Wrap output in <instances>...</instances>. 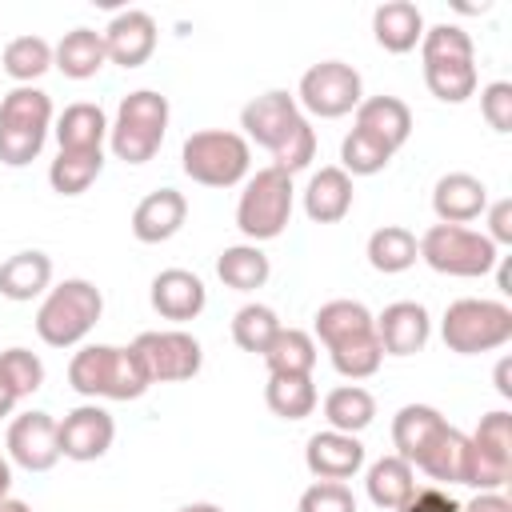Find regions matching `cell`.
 <instances>
[{
    "mask_svg": "<svg viewBox=\"0 0 512 512\" xmlns=\"http://www.w3.org/2000/svg\"><path fill=\"white\" fill-rule=\"evenodd\" d=\"M68 384L80 396H108V400H136L148 392L152 376L136 348H112V344H88L68 364Z\"/></svg>",
    "mask_w": 512,
    "mask_h": 512,
    "instance_id": "6da1fadb",
    "label": "cell"
},
{
    "mask_svg": "<svg viewBox=\"0 0 512 512\" xmlns=\"http://www.w3.org/2000/svg\"><path fill=\"white\" fill-rule=\"evenodd\" d=\"M424 56V84L444 104H464L476 92V64H472V36L456 24L424 28L420 36Z\"/></svg>",
    "mask_w": 512,
    "mask_h": 512,
    "instance_id": "7a4b0ae2",
    "label": "cell"
},
{
    "mask_svg": "<svg viewBox=\"0 0 512 512\" xmlns=\"http://www.w3.org/2000/svg\"><path fill=\"white\" fill-rule=\"evenodd\" d=\"M100 312H104V296L92 280H80V276L64 280L44 296L36 312V336L48 348H72L96 328Z\"/></svg>",
    "mask_w": 512,
    "mask_h": 512,
    "instance_id": "3957f363",
    "label": "cell"
},
{
    "mask_svg": "<svg viewBox=\"0 0 512 512\" xmlns=\"http://www.w3.org/2000/svg\"><path fill=\"white\" fill-rule=\"evenodd\" d=\"M168 128V100L152 88L128 92L116 108V124H108V144L116 160L124 164H144L156 156L160 140Z\"/></svg>",
    "mask_w": 512,
    "mask_h": 512,
    "instance_id": "277c9868",
    "label": "cell"
},
{
    "mask_svg": "<svg viewBox=\"0 0 512 512\" xmlns=\"http://www.w3.org/2000/svg\"><path fill=\"white\" fill-rule=\"evenodd\" d=\"M180 164L184 172L196 180V184H208V188H232L248 176V164H252V152H248V140L240 132H224V128H204V132H192L180 148Z\"/></svg>",
    "mask_w": 512,
    "mask_h": 512,
    "instance_id": "5b68a950",
    "label": "cell"
},
{
    "mask_svg": "<svg viewBox=\"0 0 512 512\" xmlns=\"http://www.w3.org/2000/svg\"><path fill=\"white\" fill-rule=\"evenodd\" d=\"M288 216H292V176L268 164L244 184L236 204V228L252 244H260V240H276L288 228Z\"/></svg>",
    "mask_w": 512,
    "mask_h": 512,
    "instance_id": "8992f818",
    "label": "cell"
},
{
    "mask_svg": "<svg viewBox=\"0 0 512 512\" xmlns=\"http://www.w3.org/2000/svg\"><path fill=\"white\" fill-rule=\"evenodd\" d=\"M440 336L448 352H460V356L492 352L512 340V308L500 300H456L444 312Z\"/></svg>",
    "mask_w": 512,
    "mask_h": 512,
    "instance_id": "52a82bcc",
    "label": "cell"
},
{
    "mask_svg": "<svg viewBox=\"0 0 512 512\" xmlns=\"http://www.w3.org/2000/svg\"><path fill=\"white\" fill-rule=\"evenodd\" d=\"M420 260L444 276H484L496 268L500 252L484 232L460 224H432L420 236Z\"/></svg>",
    "mask_w": 512,
    "mask_h": 512,
    "instance_id": "ba28073f",
    "label": "cell"
},
{
    "mask_svg": "<svg viewBox=\"0 0 512 512\" xmlns=\"http://www.w3.org/2000/svg\"><path fill=\"white\" fill-rule=\"evenodd\" d=\"M512 476V416L504 408L480 416L476 432L468 436V476L464 484L480 492H500Z\"/></svg>",
    "mask_w": 512,
    "mask_h": 512,
    "instance_id": "9c48e42d",
    "label": "cell"
},
{
    "mask_svg": "<svg viewBox=\"0 0 512 512\" xmlns=\"http://www.w3.org/2000/svg\"><path fill=\"white\" fill-rule=\"evenodd\" d=\"M300 104L320 116V120H336L348 116L352 108H360V72L344 60H320L300 76Z\"/></svg>",
    "mask_w": 512,
    "mask_h": 512,
    "instance_id": "30bf717a",
    "label": "cell"
},
{
    "mask_svg": "<svg viewBox=\"0 0 512 512\" xmlns=\"http://www.w3.org/2000/svg\"><path fill=\"white\" fill-rule=\"evenodd\" d=\"M136 356L144 360L152 384H168V380H192L200 372V344L196 336L180 332V328H168V332H140L132 340Z\"/></svg>",
    "mask_w": 512,
    "mask_h": 512,
    "instance_id": "8fae6325",
    "label": "cell"
},
{
    "mask_svg": "<svg viewBox=\"0 0 512 512\" xmlns=\"http://www.w3.org/2000/svg\"><path fill=\"white\" fill-rule=\"evenodd\" d=\"M112 436H116V424L112 416L100 408V404H80L72 408L64 420H56V440H60V456L68 460H100L108 448H112Z\"/></svg>",
    "mask_w": 512,
    "mask_h": 512,
    "instance_id": "7c38bea8",
    "label": "cell"
},
{
    "mask_svg": "<svg viewBox=\"0 0 512 512\" xmlns=\"http://www.w3.org/2000/svg\"><path fill=\"white\" fill-rule=\"evenodd\" d=\"M300 124H304V116L296 108V96H288V92H264L252 104H244V112H240V128L268 152H276Z\"/></svg>",
    "mask_w": 512,
    "mask_h": 512,
    "instance_id": "4fadbf2b",
    "label": "cell"
},
{
    "mask_svg": "<svg viewBox=\"0 0 512 512\" xmlns=\"http://www.w3.org/2000/svg\"><path fill=\"white\" fill-rule=\"evenodd\" d=\"M8 456L28 472H48L60 460L56 420L48 412H24L8 428Z\"/></svg>",
    "mask_w": 512,
    "mask_h": 512,
    "instance_id": "5bb4252c",
    "label": "cell"
},
{
    "mask_svg": "<svg viewBox=\"0 0 512 512\" xmlns=\"http://www.w3.org/2000/svg\"><path fill=\"white\" fill-rule=\"evenodd\" d=\"M100 36H104L108 60L120 64V68H140V64L156 52V20H152L144 8L116 12Z\"/></svg>",
    "mask_w": 512,
    "mask_h": 512,
    "instance_id": "9a60e30c",
    "label": "cell"
},
{
    "mask_svg": "<svg viewBox=\"0 0 512 512\" xmlns=\"http://www.w3.org/2000/svg\"><path fill=\"white\" fill-rule=\"evenodd\" d=\"M372 324H376V340H380L384 356H412L428 344V332H432V320H428L424 304H416V300L388 304Z\"/></svg>",
    "mask_w": 512,
    "mask_h": 512,
    "instance_id": "2e32d148",
    "label": "cell"
},
{
    "mask_svg": "<svg viewBox=\"0 0 512 512\" xmlns=\"http://www.w3.org/2000/svg\"><path fill=\"white\" fill-rule=\"evenodd\" d=\"M304 464L316 480H352L364 464V444L348 432H316L308 436V448H304Z\"/></svg>",
    "mask_w": 512,
    "mask_h": 512,
    "instance_id": "e0dca14e",
    "label": "cell"
},
{
    "mask_svg": "<svg viewBox=\"0 0 512 512\" xmlns=\"http://www.w3.org/2000/svg\"><path fill=\"white\" fill-rule=\"evenodd\" d=\"M184 220H188V200H184V192H176V188H156V192H148V196L136 204V212H132V236H136L140 244H164V240H172V236L184 228Z\"/></svg>",
    "mask_w": 512,
    "mask_h": 512,
    "instance_id": "ac0fdd59",
    "label": "cell"
},
{
    "mask_svg": "<svg viewBox=\"0 0 512 512\" xmlns=\"http://www.w3.org/2000/svg\"><path fill=\"white\" fill-rule=\"evenodd\" d=\"M208 304V292H204V280L188 268H164L156 280H152V308L164 316V320H196Z\"/></svg>",
    "mask_w": 512,
    "mask_h": 512,
    "instance_id": "d6986e66",
    "label": "cell"
},
{
    "mask_svg": "<svg viewBox=\"0 0 512 512\" xmlns=\"http://www.w3.org/2000/svg\"><path fill=\"white\" fill-rule=\"evenodd\" d=\"M484 208H488V188L472 172H448L432 188V212L440 216V224H460L464 228Z\"/></svg>",
    "mask_w": 512,
    "mask_h": 512,
    "instance_id": "ffe728a7",
    "label": "cell"
},
{
    "mask_svg": "<svg viewBox=\"0 0 512 512\" xmlns=\"http://www.w3.org/2000/svg\"><path fill=\"white\" fill-rule=\"evenodd\" d=\"M352 208V176L340 164L320 168L304 188V212L312 224H336Z\"/></svg>",
    "mask_w": 512,
    "mask_h": 512,
    "instance_id": "44dd1931",
    "label": "cell"
},
{
    "mask_svg": "<svg viewBox=\"0 0 512 512\" xmlns=\"http://www.w3.org/2000/svg\"><path fill=\"white\" fill-rule=\"evenodd\" d=\"M448 428V420L428 408V404H404L392 420V444H396V456L408 460V464H420V456L436 444V436Z\"/></svg>",
    "mask_w": 512,
    "mask_h": 512,
    "instance_id": "7402d4cb",
    "label": "cell"
},
{
    "mask_svg": "<svg viewBox=\"0 0 512 512\" xmlns=\"http://www.w3.org/2000/svg\"><path fill=\"white\" fill-rule=\"evenodd\" d=\"M356 128L388 144L392 152L412 136V108L400 96H368L356 108Z\"/></svg>",
    "mask_w": 512,
    "mask_h": 512,
    "instance_id": "603a6c76",
    "label": "cell"
},
{
    "mask_svg": "<svg viewBox=\"0 0 512 512\" xmlns=\"http://www.w3.org/2000/svg\"><path fill=\"white\" fill-rule=\"evenodd\" d=\"M372 32H376V44H380L384 52L404 56V52H412V48L420 44V36H424V16H420V8H416L412 0H388V4H380V8L372 12Z\"/></svg>",
    "mask_w": 512,
    "mask_h": 512,
    "instance_id": "cb8c5ba5",
    "label": "cell"
},
{
    "mask_svg": "<svg viewBox=\"0 0 512 512\" xmlns=\"http://www.w3.org/2000/svg\"><path fill=\"white\" fill-rule=\"evenodd\" d=\"M368 500L384 512H400L408 508V500L416 496V472L408 460L400 456H380L372 468H368Z\"/></svg>",
    "mask_w": 512,
    "mask_h": 512,
    "instance_id": "d4e9b609",
    "label": "cell"
},
{
    "mask_svg": "<svg viewBox=\"0 0 512 512\" xmlns=\"http://www.w3.org/2000/svg\"><path fill=\"white\" fill-rule=\"evenodd\" d=\"M52 64H56L68 80H88V76H96V72L108 64L104 36L92 32V28H72V32H64V40L52 48Z\"/></svg>",
    "mask_w": 512,
    "mask_h": 512,
    "instance_id": "484cf974",
    "label": "cell"
},
{
    "mask_svg": "<svg viewBox=\"0 0 512 512\" xmlns=\"http://www.w3.org/2000/svg\"><path fill=\"white\" fill-rule=\"evenodd\" d=\"M108 136V116L100 112V104H68L56 120V140H60V152H100Z\"/></svg>",
    "mask_w": 512,
    "mask_h": 512,
    "instance_id": "4316f807",
    "label": "cell"
},
{
    "mask_svg": "<svg viewBox=\"0 0 512 512\" xmlns=\"http://www.w3.org/2000/svg\"><path fill=\"white\" fill-rule=\"evenodd\" d=\"M52 284V260L36 248L16 252L0 264V296L8 300H36Z\"/></svg>",
    "mask_w": 512,
    "mask_h": 512,
    "instance_id": "83f0119b",
    "label": "cell"
},
{
    "mask_svg": "<svg viewBox=\"0 0 512 512\" xmlns=\"http://www.w3.org/2000/svg\"><path fill=\"white\" fill-rule=\"evenodd\" d=\"M368 332H376V324H372V312L360 300H328L316 312V336L324 340V348H336V344L368 336Z\"/></svg>",
    "mask_w": 512,
    "mask_h": 512,
    "instance_id": "f1b7e54d",
    "label": "cell"
},
{
    "mask_svg": "<svg viewBox=\"0 0 512 512\" xmlns=\"http://www.w3.org/2000/svg\"><path fill=\"white\" fill-rule=\"evenodd\" d=\"M268 376H312L316 368V340L304 328H280L276 340L264 348Z\"/></svg>",
    "mask_w": 512,
    "mask_h": 512,
    "instance_id": "f546056e",
    "label": "cell"
},
{
    "mask_svg": "<svg viewBox=\"0 0 512 512\" xmlns=\"http://www.w3.org/2000/svg\"><path fill=\"white\" fill-rule=\"evenodd\" d=\"M420 256V240L400 228V224H384L368 236V264L384 276H396V272H408Z\"/></svg>",
    "mask_w": 512,
    "mask_h": 512,
    "instance_id": "4dcf8cb0",
    "label": "cell"
},
{
    "mask_svg": "<svg viewBox=\"0 0 512 512\" xmlns=\"http://www.w3.org/2000/svg\"><path fill=\"white\" fill-rule=\"evenodd\" d=\"M372 416H376V400L360 384H340V388H332L324 396V420L332 424V432L356 436V432H364L372 424Z\"/></svg>",
    "mask_w": 512,
    "mask_h": 512,
    "instance_id": "1f68e13d",
    "label": "cell"
},
{
    "mask_svg": "<svg viewBox=\"0 0 512 512\" xmlns=\"http://www.w3.org/2000/svg\"><path fill=\"white\" fill-rule=\"evenodd\" d=\"M420 472H428L432 480H444V484H464V476H468V436L460 432V428H444L440 436H436V444L420 456V464H416Z\"/></svg>",
    "mask_w": 512,
    "mask_h": 512,
    "instance_id": "d6a6232c",
    "label": "cell"
},
{
    "mask_svg": "<svg viewBox=\"0 0 512 512\" xmlns=\"http://www.w3.org/2000/svg\"><path fill=\"white\" fill-rule=\"evenodd\" d=\"M268 272H272V264H268V256H264L256 244H232V248H224L220 260H216V276H220L228 288H236V292H256V288H264Z\"/></svg>",
    "mask_w": 512,
    "mask_h": 512,
    "instance_id": "836d02e7",
    "label": "cell"
},
{
    "mask_svg": "<svg viewBox=\"0 0 512 512\" xmlns=\"http://www.w3.org/2000/svg\"><path fill=\"white\" fill-rule=\"evenodd\" d=\"M52 124V100L48 92L20 84L0 100V128H24V132H48Z\"/></svg>",
    "mask_w": 512,
    "mask_h": 512,
    "instance_id": "e575fe53",
    "label": "cell"
},
{
    "mask_svg": "<svg viewBox=\"0 0 512 512\" xmlns=\"http://www.w3.org/2000/svg\"><path fill=\"white\" fill-rule=\"evenodd\" d=\"M264 400L280 420H304L316 408V384L312 376H268Z\"/></svg>",
    "mask_w": 512,
    "mask_h": 512,
    "instance_id": "d590c367",
    "label": "cell"
},
{
    "mask_svg": "<svg viewBox=\"0 0 512 512\" xmlns=\"http://www.w3.org/2000/svg\"><path fill=\"white\" fill-rule=\"evenodd\" d=\"M100 168H104V152H60L48 168V184L60 196H80L100 176Z\"/></svg>",
    "mask_w": 512,
    "mask_h": 512,
    "instance_id": "8d00e7d4",
    "label": "cell"
},
{
    "mask_svg": "<svg viewBox=\"0 0 512 512\" xmlns=\"http://www.w3.org/2000/svg\"><path fill=\"white\" fill-rule=\"evenodd\" d=\"M0 64H4V72L12 80L32 84L36 76H44L52 68V44L44 36H16V40H8Z\"/></svg>",
    "mask_w": 512,
    "mask_h": 512,
    "instance_id": "74e56055",
    "label": "cell"
},
{
    "mask_svg": "<svg viewBox=\"0 0 512 512\" xmlns=\"http://www.w3.org/2000/svg\"><path fill=\"white\" fill-rule=\"evenodd\" d=\"M280 328H284V324L276 320V312H272L268 304H244V308L232 316V340H236L244 352H260V356H264V348L276 340Z\"/></svg>",
    "mask_w": 512,
    "mask_h": 512,
    "instance_id": "f35d334b",
    "label": "cell"
},
{
    "mask_svg": "<svg viewBox=\"0 0 512 512\" xmlns=\"http://www.w3.org/2000/svg\"><path fill=\"white\" fill-rule=\"evenodd\" d=\"M388 160H392V148L380 144L376 136L360 132V128H352V132L344 136V144H340V168H344L348 176H376Z\"/></svg>",
    "mask_w": 512,
    "mask_h": 512,
    "instance_id": "ab89813d",
    "label": "cell"
},
{
    "mask_svg": "<svg viewBox=\"0 0 512 512\" xmlns=\"http://www.w3.org/2000/svg\"><path fill=\"white\" fill-rule=\"evenodd\" d=\"M328 356H332V368H336L340 376H348V380H364V376H372V372L380 368V360H384L376 332L356 336V340H344V344L328 348Z\"/></svg>",
    "mask_w": 512,
    "mask_h": 512,
    "instance_id": "60d3db41",
    "label": "cell"
},
{
    "mask_svg": "<svg viewBox=\"0 0 512 512\" xmlns=\"http://www.w3.org/2000/svg\"><path fill=\"white\" fill-rule=\"evenodd\" d=\"M0 384H4L16 400L32 396V392L44 384V364H40V356L28 352V348H8V352H0Z\"/></svg>",
    "mask_w": 512,
    "mask_h": 512,
    "instance_id": "b9f144b4",
    "label": "cell"
},
{
    "mask_svg": "<svg viewBox=\"0 0 512 512\" xmlns=\"http://www.w3.org/2000/svg\"><path fill=\"white\" fill-rule=\"evenodd\" d=\"M300 512H356V496L340 480H316L300 496Z\"/></svg>",
    "mask_w": 512,
    "mask_h": 512,
    "instance_id": "7bdbcfd3",
    "label": "cell"
},
{
    "mask_svg": "<svg viewBox=\"0 0 512 512\" xmlns=\"http://www.w3.org/2000/svg\"><path fill=\"white\" fill-rule=\"evenodd\" d=\"M480 112L496 132H512V84L508 80H492L480 92Z\"/></svg>",
    "mask_w": 512,
    "mask_h": 512,
    "instance_id": "ee69618b",
    "label": "cell"
},
{
    "mask_svg": "<svg viewBox=\"0 0 512 512\" xmlns=\"http://www.w3.org/2000/svg\"><path fill=\"white\" fill-rule=\"evenodd\" d=\"M488 240L492 244H512V200H496L488 208Z\"/></svg>",
    "mask_w": 512,
    "mask_h": 512,
    "instance_id": "f6af8a7d",
    "label": "cell"
},
{
    "mask_svg": "<svg viewBox=\"0 0 512 512\" xmlns=\"http://www.w3.org/2000/svg\"><path fill=\"white\" fill-rule=\"evenodd\" d=\"M400 512H460V508H456V500H452L448 492L424 488V492H416V496L408 500V508H400Z\"/></svg>",
    "mask_w": 512,
    "mask_h": 512,
    "instance_id": "bcb514c9",
    "label": "cell"
},
{
    "mask_svg": "<svg viewBox=\"0 0 512 512\" xmlns=\"http://www.w3.org/2000/svg\"><path fill=\"white\" fill-rule=\"evenodd\" d=\"M460 512H512V504H508V496H500V492H480V496H472Z\"/></svg>",
    "mask_w": 512,
    "mask_h": 512,
    "instance_id": "7dc6e473",
    "label": "cell"
},
{
    "mask_svg": "<svg viewBox=\"0 0 512 512\" xmlns=\"http://www.w3.org/2000/svg\"><path fill=\"white\" fill-rule=\"evenodd\" d=\"M496 392L500 396H512V360H500L496 364Z\"/></svg>",
    "mask_w": 512,
    "mask_h": 512,
    "instance_id": "c3c4849f",
    "label": "cell"
},
{
    "mask_svg": "<svg viewBox=\"0 0 512 512\" xmlns=\"http://www.w3.org/2000/svg\"><path fill=\"white\" fill-rule=\"evenodd\" d=\"M496 264H500V272H496V284H500V292H504V296H512V260H508V256H500Z\"/></svg>",
    "mask_w": 512,
    "mask_h": 512,
    "instance_id": "681fc988",
    "label": "cell"
},
{
    "mask_svg": "<svg viewBox=\"0 0 512 512\" xmlns=\"http://www.w3.org/2000/svg\"><path fill=\"white\" fill-rule=\"evenodd\" d=\"M0 512H32L24 500H16V496H0Z\"/></svg>",
    "mask_w": 512,
    "mask_h": 512,
    "instance_id": "f907efd6",
    "label": "cell"
},
{
    "mask_svg": "<svg viewBox=\"0 0 512 512\" xmlns=\"http://www.w3.org/2000/svg\"><path fill=\"white\" fill-rule=\"evenodd\" d=\"M12 408H16V396H12V392H8L4 384H0V416H8Z\"/></svg>",
    "mask_w": 512,
    "mask_h": 512,
    "instance_id": "816d5d0a",
    "label": "cell"
},
{
    "mask_svg": "<svg viewBox=\"0 0 512 512\" xmlns=\"http://www.w3.org/2000/svg\"><path fill=\"white\" fill-rule=\"evenodd\" d=\"M8 484H12V468H8V460L0 456V496H8Z\"/></svg>",
    "mask_w": 512,
    "mask_h": 512,
    "instance_id": "f5cc1de1",
    "label": "cell"
},
{
    "mask_svg": "<svg viewBox=\"0 0 512 512\" xmlns=\"http://www.w3.org/2000/svg\"><path fill=\"white\" fill-rule=\"evenodd\" d=\"M176 512H224L220 504H184V508H176Z\"/></svg>",
    "mask_w": 512,
    "mask_h": 512,
    "instance_id": "db71d44e",
    "label": "cell"
}]
</instances>
